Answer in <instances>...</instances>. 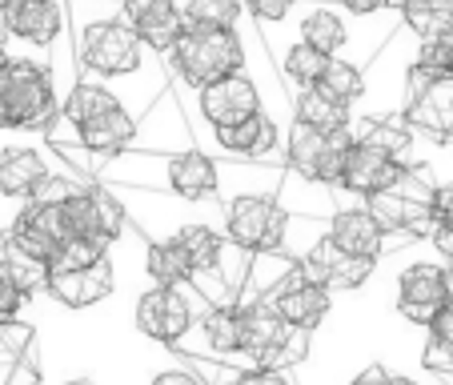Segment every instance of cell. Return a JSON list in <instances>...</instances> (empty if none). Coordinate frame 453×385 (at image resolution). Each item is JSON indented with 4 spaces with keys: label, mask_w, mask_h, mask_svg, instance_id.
I'll return each instance as SVG.
<instances>
[{
    "label": "cell",
    "mask_w": 453,
    "mask_h": 385,
    "mask_svg": "<svg viewBox=\"0 0 453 385\" xmlns=\"http://www.w3.org/2000/svg\"><path fill=\"white\" fill-rule=\"evenodd\" d=\"M101 185L117 189H149V193H173L185 201H221V161L205 157L201 149L193 153H125L109 157L101 169Z\"/></svg>",
    "instance_id": "1"
},
{
    "label": "cell",
    "mask_w": 453,
    "mask_h": 385,
    "mask_svg": "<svg viewBox=\"0 0 453 385\" xmlns=\"http://www.w3.org/2000/svg\"><path fill=\"white\" fill-rule=\"evenodd\" d=\"M60 117L52 57H9L0 69V133H44Z\"/></svg>",
    "instance_id": "2"
},
{
    "label": "cell",
    "mask_w": 453,
    "mask_h": 385,
    "mask_svg": "<svg viewBox=\"0 0 453 385\" xmlns=\"http://www.w3.org/2000/svg\"><path fill=\"white\" fill-rule=\"evenodd\" d=\"M165 69L185 89H209L249 69V52L237 28H188L177 49L165 57Z\"/></svg>",
    "instance_id": "3"
},
{
    "label": "cell",
    "mask_w": 453,
    "mask_h": 385,
    "mask_svg": "<svg viewBox=\"0 0 453 385\" xmlns=\"http://www.w3.org/2000/svg\"><path fill=\"white\" fill-rule=\"evenodd\" d=\"M169 85L177 89L185 120H193V125L229 128V125H241V120L257 117V112H265V96H261V89H257V81L249 77V73L225 77L209 89H185L173 77H169Z\"/></svg>",
    "instance_id": "4"
},
{
    "label": "cell",
    "mask_w": 453,
    "mask_h": 385,
    "mask_svg": "<svg viewBox=\"0 0 453 385\" xmlns=\"http://www.w3.org/2000/svg\"><path fill=\"white\" fill-rule=\"evenodd\" d=\"M133 321H137L141 334L153 337V342H161L165 350L180 345L193 329H197V313H193L188 293L185 289H161V285H153V289H145L137 297Z\"/></svg>",
    "instance_id": "5"
},
{
    "label": "cell",
    "mask_w": 453,
    "mask_h": 385,
    "mask_svg": "<svg viewBox=\"0 0 453 385\" xmlns=\"http://www.w3.org/2000/svg\"><path fill=\"white\" fill-rule=\"evenodd\" d=\"M449 301V269L445 261H413L397 277V313L413 326H434V317Z\"/></svg>",
    "instance_id": "6"
},
{
    "label": "cell",
    "mask_w": 453,
    "mask_h": 385,
    "mask_svg": "<svg viewBox=\"0 0 453 385\" xmlns=\"http://www.w3.org/2000/svg\"><path fill=\"white\" fill-rule=\"evenodd\" d=\"M133 149L141 153H193L197 141H193V128L185 120V109H180L177 89H165L153 101V109L137 120V137H133Z\"/></svg>",
    "instance_id": "7"
},
{
    "label": "cell",
    "mask_w": 453,
    "mask_h": 385,
    "mask_svg": "<svg viewBox=\"0 0 453 385\" xmlns=\"http://www.w3.org/2000/svg\"><path fill=\"white\" fill-rule=\"evenodd\" d=\"M329 241H334L342 253L365 257V261H377V257H389V253H397V249L413 245V237H405V233H394V237H389V233L365 213V205L342 209V213L329 221Z\"/></svg>",
    "instance_id": "8"
},
{
    "label": "cell",
    "mask_w": 453,
    "mask_h": 385,
    "mask_svg": "<svg viewBox=\"0 0 453 385\" xmlns=\"http://www.w3.org/2000/svg\"><path fill=\"white\" fill-rule=\"evenodd\" d=\"M297 269H301V277H305V281L326 285L329 293H353V289H361V285L373 277L377 261L342 253V249L329 241V233H326V241H321V245H317L309 257H301Z\"/></svg>",
    "instance_id": "9"
},
{
    "label": "cell",
    "mask_w": 453,
    "mask_h": 385,
    "mask_svg": "<svg viewBox=\"0 0 453 385\" xmlns=\"http://www.w3.org/2000/svg\"><path fill=\"white\" fill-rule=\"evenodd\" d=\"M133 33L145 41V49L153 57H169L177 49V41L185 36V20H180V0H128L120 12Z\"/></svg>",
    "instance_id": "10"
},
{
    "label": "cell",
    "mask_w": 453,
    "mask_h": 385,
    "mask_svg": "<svg viewBox=\"0 0 453 385\" xmlns=\"http://www.w3.org/2000/svg\"><path fill=\"white\" fill-rule=\"evenodd\" d=\"M69 33H73V20L65 0H25L17 9V17L9 20V28H4V36L28 44V49L49 52V57Z\"/></svg>",
    "instance_id": "11"
},
{
    "label": "cell",
    "mask_w": 453,
    "mask_h": 385,
    "mask_svg": "<svg viewBox=\"0 0 453 385\" xmlns=\"http://www.w3.org/2000/svg\"><path fill=\"white\" fill-rule=\"evenodd\" d=\"M289 33H293V41H305V44H313L317 52H326V57L337 60V57H345V49H349L353 20L345 17L342 9H334V4L301 0L293 20H289Z\"/></svg>",
    "instance_id": "12"
},
{
    "label": "cell",
    "mask_w": 453,
    "mask_h": 385,
    "mask_svg": "<svg viewBox=\"0 0 453 385\" xmlns=\"http://www.w3.org/2000/svg\"><path fill=\"white\" fill-rule=\"evenodd\" d=\"M349 133H353V141H357V145L377 149V153H385L389 161L402 165V169L421 165L418 149L426 145V141H418V133L410 128L405 112H389V117H353Z\"/></svg>",
    "instance_id": "13"
},
{
    "label": "cell",
    "mask_w": 453,
    "mask_h": 385,
    "mask_svg": "<svg viewBox=\"0 0 453 385\" xmlns=\"http://www.w3.org/2000/svg\"><path fill=\"white\" fill-rule=\"evenodd\" d=\"M269 301H273V309L281 313V321H289L293 329H305V334H313V329L329 317L334 293H329L326 285L305 281V277H301V269H293V273L285 277V281L277 285L273 293H269Z\"/></svg>",
    "instance_id": "14"
},
{
    "label": "cell",
    "mask_w": 453,
    "mask_h": 385,
    "mask_svg": "<svg viewBox=\"0 0 453 385\" xmlns=\"http://www.w3.org/2000/svg\"><path fill=\"white\" fill-rule=\"evenodd\" d=\"M57 153L49 145L36 149V145H12V149H0V197H12V201H28L36 193L44 177L57 169Z\"/></svg>",
    "instance_id": "15"
},
{
    "label": "cell",
    "mask_w": 453,
    "mask_h": 385,
    "mask_svg": "<svg viewBox=\"0 0 453 385\" xmlns=\"http://www.w3.org/2000/svg\"><path fill=\"white\" fill-rule=\"evenodd\" d=\"M117 289V266H112V253L101 257L96 266L88 269H73V273H52L49 277V297L60 301L65 309H88L96 301H104Z\"/></svg>",
    "instance_id": "16"
},
{
    "label": "cell",
    "mask_w": 453,
    "mask_h": 385,
    "mask_svg": "<svg viewBox=\"0 0 453 385\" xmlns=\"http://www.w3.org/2000/svg\"><path fill=\"white\" fill-rule=\"evenodd\" d=\"M0 385H41L36 329L28 321L0 326Z\"/></svg>",
    "instance_id": "17"
},
{
    "label": "cell",
    "mask_w": 453,
    "mask_h": 385,
    "mask_svg": "<svg viewBox=\"0 0 453 385\" xmlns=\"http://www.w3.org/2000/svg\"><path fill=\"white\" fill-rule=\"evenodd\" d=\"M405 120L429 149H453V81H437L418 104L405 109Z\"/></svg>",
    "instance_id": "18"
},
{
    "label": "cell",
    "mask_w": 453,
    "mask_h": 385,
    "mask_svg": "<svg viewBox=\"0 0 453 385\" xmlns=\"http://www.w3.org/2000/svg\"><path fill=\"white\" fill-rule=\"evenodd\" d=\"M397 177H402V165L389 161V157L377 153V149L353 141V153H349V161H345V177H342L345 193H353V197H373V193L394 189Z\"/></svg>",
    "instance_id": "19"
},
{
    "label": "cell",
    "mask_w": 453,
    "mask_h": 385,
    "mask_svg": "<svg viewBox=\"0 0 453 385\" xmlns=\"http://www.w3.org/2000/svg\"><path fill=\"white\" fill-rule=\"evenodd\" d=\"M293 96V125H309L317 128V133H326V137H334V133H342V128L353 125V109L342 101H334L329 93H321V89H297Z\"/></svg>",
    "instance_id": "20"
},
{
    "label": "cell",
    "mask_w": 453,
    "mask_h": 385,
    "mask_svg": "<svg viewBox=\"0 0 453 385\" xmlns=\"http://www.w3.org/2000/svg\"><path fill=\"white\" fill-rule=\"evenodd\" d=\"M326 157H329V137L317 133L309 125H293L285 133V169H293L297 177L317 181L321 185V169H326Z\"/></svg>",
    "instance_id": "21"
},
{
    "label": "cell",
    "mask_w": 453,
    "mask_h": 385,
    "mask_svg": "<svg viewBox=\"0 0 453 385\" xmlns=\"http://www.w3.org/2000/svg\"><path fill=\"white\" fill-rule=\"evenodd\" d=\"M0 277H9L25 297H36V293H49L52 269L36 257H28L20 245H12L9 233H0Z\"/></svg>",
    "instance_id": "22"
},
{
    "label": "cell",
    "mask_w": 453,
    "mask_h": 385,
    "mask_svg": "<svg viewBox=\"0 0 453 385\" xmlns=\"http://www.w3.org/2000/svg\"><path fill=\"white\" fill-rule=\"evenodd\" d=\"M329 60H334V57L317 52L313 44H305V41L289 44V49L277 57L281 85L289 89V93H297V89H317V85H321V77H326V69H329Z\"/></svg>",
    "instance_id": "23"
},
{
    "label": "cell",
    "mask_w": 453,
    "mask_h": 385,
    "mask_svg": "<svg viewBox=\"0 0 453 385\" xmlns=\"http://www.w3.org/2000/svg\"><path fill=\"white\" fill-rule=\"evenodd\" d=\"M117 109H120V101L112 89H104L101 81H77V89H73V93L65 96V104H60V117L69 120L73 128H85V125H93V120L117 112Z\"/></svg>",
    "instance_id": "24"
},
{
    "label": "cell",
    "mask_w": 453,
    "mask_h": 385,
    "mask_svg": "<svg viewBox=\"0 0 453 385\" xmlns=\"http://www.w3.org/2000/svg\"><path fill=\"white\" fill-rule=\"evenodd\" d=\"M145 273L153 277V285H161V289H180V285L193 281V261H188V253L177 245V241H153V245L145 249Z\"/></svg>",
    "instance_id": "25"
},
{
    "label": "cell",
    "mask_w": 453,
    "mask_h": 385,
    "mask_svg": "<svg viewBox=\"0 0 453 385\" xmlns=\"http://www.w3.org/2000/svg\"><path fill=\"white\" fill-rule=\"evenodd\" d=\"M402 28L421 41L453 33V0H410L402 9Z\"/></svg>",
    "instance_id": "26"
},
{
    "label": "cell",
    "mask_w": 453,
    "mask_h": 385,
    "mask_svg": "<svg viewBox=\"0 0 453 385\" xmlns=\"http://www.w3.org/2000/svg\"><path fill=\"white\" fill-rule=\"evenodd\" d=\"M245 17V0H180L185 33L188 28H237Z\"/></svg>",
    "instance_id": "27"
},
{
    "label": "cell",
    "mask_w": 453,
    "mask_h": 385,
    "mask_svg": "<svg viewBox=\"0 0 453 385\" xmlns=\"http://www.w3.org/2000/svg\"><path fill=\"white\" fill-rule=\"evenodd\" d=\"M321 93H329L334 101H342V104H349V109H357L361 101H365V69H357L353 60H329V69H326V77H321Z\"/></svg>",
    "instance_id": "28"
},
{
    "label": "cell",
    "mask_w": 453,
    "mask_h": 385,
    "mask_svg": "<svg viewBox=\"0 0 453 385\" xmlns=\"http://www.w3.org/2000/svg\"><path fill=\"white\" fill-rule=\"evenodd\" d=\"M112 253V245L109 241H93V237H73V241H65L60 245V253H57V261H52V273H73V269H88V266H96L101 257H109Z\"/></svg>",
    "instance_id": "29"
},
{
    "label": "cell",
    "mask_w": 453,
    "mask_h": 385,
    "mask_svg": "<svg viewBox=\"0 0 453 385\" xmlns=\"http://www.w3.org/2000/svg\"><path fill=\"white\" fill-rule=\"evenodd\" d=\"M418 65L437 81H453V33L418 44Z\"/></svg>",
    "instance_id": "30"
},
{
    "label": "cell",
    "mask_w": 453,
    "mask_h": 385,
    "mask_svg": "<svg viewBox=\"0 0 453 385\" xmlns=\"http://www.w3.org/2000/svg\"><path fill=\"white\" fill-rule=\"evenodd\" d=\"M301 0H245V12L257 20L261 28H281L293 20Z\"/></svg>",
    "instance_id": "31"
},
{
    "label": "cell",
    "mask_w": 453,
    "mask_h": 385,
    "mask_svg": "<svg viewBox=\"0 0 453 385\" xmlns=\"http://www.w3.org/2000/svg\"><path fill=\"white\" fill-rule=\"evenodd\" d=\"M25 293L9 281V277H0V326H9V321H20V309H25Z\"/></svg>",
    "instance_id": "32"
},
{
    "label": "cell",
    "mask_w": 453,
    "mask_h": 385,
    "mask_svg": "<svg viewBox=\"0 0 453 385\" xmlns=\"http://www.w3.org/2000/svg\"><path fill=\"white\" fill-rule=\"evenodd\" d=\"M334 9H342L345 17H353V20H365V17H377V12L389 9V0H334Z\"/></svg>",
    "instance_id": "33"
},
{
    "label": "cell",
    "mask_w": 453,
    "mask_h": 385,
    "mask_svg": "<svg viewBox=\"0 0 453 385\" xmlns=\"http://www.w3.org/2000/svg\"><path fill=\"white\" fill-rule=\"evenodd\" d=\"M434 217H437V225H453V181H441V185H437Z\"/></svg>",
    "instance_id": "34"
},
{
    "label": "cell",
    "mask_w": 453,
    "mask_h": 385,
    "mask_svg": "<svg viewBox=\"0 0 453 385\" xmlns=\"http://www.w3.org/2000/svg\"><path fill=\"white\" fill-rule=\"evenodd\" d=\"M429 245L437 249V257L445 261V269L453 273V225H437V233H434V241Z\"/></svg>",
    "instance_id": "35"
},
{
    "label": "cell",
    "mask_w": 453,
    "mask_h": 385,
    "mask_svg": "<svg viewBox=\"0 0 453 385\" xmlns=\"http://www.w3.org/2000/svg\"><path fill=\"white\" fill-rule=\"evenodd\" d=\"M429 337H434V342H441V345H449L453 350V309L445 305L441 313L434 317V326H429Z\"/></svg>",
    "instance_id": "36"
},
{
    "label": "cell",
    "mask_w": 453,
    "mask_h": 385,
    "mask_svg": "<svg viewBox=\"0 0 453 385\" xmlns=\"http://www.w3.org/2000/svg\"><path fill=\"white\" fill-rule=\"evenodd\" d=\"M237 385H289V373H281V369H253Z\"/></svg>",
    "instance_id": "37"
},
{
    "label": "cell",
    "mask_w": 453,
    "mask_h": 385,
    "mask_svg": "<svg viewBox=\"0 0 453 385\" xmlns=\"http://www.w3.org/2000/svg\"><path fill=\"white\" fill-rule=\"evenodd\" d=\"M153 385H205L197 373H188V369H165V373L153 377Z\"/></svg>",
    "instance_id": "38"
},
{
    "label": "cell",
    "mask_w": 453,
    "mask_h": 385,
    "mask_svg": "<svg viewBox=\"0 0 453 385\" xmlns=\"http://www.w3.org/2000/svg\"><path fill=\"white\" fill-rule=\"evenodd\" d=\"M389 381V369L381 366V361H373V366H365L357 377H353V385H385Z\"/></svg>",
    "instance_id": "39"
},
{
    "label": "cell",
    "mask_w": 453,
    "mask_h": 385,
    "mask_svg": "<svg viewBox=\"0 0 453 385\" xmlns=\"http://www.w3.org/2000/svg\"><path fill=\"white\" fill-rule=\"evenodd\" d=\"M20 4H25V0H0V25L9 28V20L17 17V9H20Z\"/></svg>",
    "instance_id": "40"
},
{
    "label": "cell",
    "mask_w": 453,
    "mask_h": 385,
    "mask_svg": "<svg viewBox=\"0 0 453 385\" xmlns=\"http://www.w3.org/2000/svg\"><path fill=\"white\" fill-rule=\"evenodd\" d=\"M385 385H418V381H410V377H397V373H389V381Z\"/></svg>",
    "instance_id": "41"
},
{
    "label": "cell",
    "mask_w": 453,
    "mask_h": 385,
    "mask_svg": "<svg viewBox=\"0 0 453 385\" xmlns=\"http://www.w3.org/2000/svg\"><path fill=\"white\" fill-rule=\"evenodd\" d=\"M4 65H9V44L0 41V69H4Z\"/></svg>",
    "instance_id": "42"
},
{
    "label": "cell",
    "mask_w": 453,
    "mask_h": 385,
    "mask_svg": "<svg viewBox=\"0 0 453 385\" xmlns=\"http://www.w3.org/2000/svg\"><path fill=\"white\" fill-rule=\"evenodd\" d=\"M437 381H441V385H453V369H449V373H445V377H437Z\"/></svg>",
    "instance_id": "43"
},
{
    "label": "cell",
    "mask_w": 453,
    "mask_h": 385,
    "mask_svg": "<svg viewBox=\"0 0 453 385\" xmlns=\"http://www.w3.org/2000/svg\"><path fill=\"white\" fill-rule=\"evenodd\" d=\"M445 305H449V309H453V273H449V301H445Z\"/></svg>",
    "instance_id": "44"
},
{
    "label": "cell",
    "mask_w": 453,
    "mask_h": 385,
    "mask_svg": "<svg viewBox=\"0 0 453 385\" xmlns=\"http://www.w3.org/2000/svg\"><path fill=\"white\" fill-rule=\"evenodd\" d=\"M69 385H96V381H85V377H81V381H69Z\"/></svg>",
    "instance_id": "45"
},
{
    "label": "cell",
    "mask_w": 453,
    "mask_h": 385,
    "mask_svg": "<svg viewBox=\"0 0 453 385\" xmlns=\"http://www.w3.org/2000/svg\"><path fill=\"white\" fill-rule=\"evenodd\" d=\"M109 4H128V0H109Z\"/></svg>",
    "instance_id": "46"
}]
</instances>
